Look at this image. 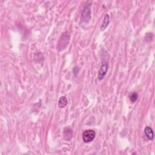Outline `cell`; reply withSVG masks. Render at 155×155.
<instances>
[{"instance_id":"obj_1","label":"cell","mask_w":155,"mask_h":155,"mask_svg":"<svg viewBox=\"0 0 155 155\" xmlns=\"http://www.w3.org/2000/svg\"><path fill=\"white\" fill-rule=\"evenodd\" d=\"M70 36L67 32H64L60 37L59 41L58 42L57 49L58 51H62L66 49L69 43Z\"/></svg>"},{"instance_id":"obj_2","label":"cell","mask_w":155,"mask_h":155,"mask_svg":"<svg viewBox=\"0 0 155 155\" xmlns=\"http://www.w3.org/2000/svg\"><path fill=\"white\" fill-rule=\"evenodd\" d=\"M96 136V133L93 130H87L84 131L82 134V139L84 143H88L93 141Z\"/></svg>"},{"instance_id":"obj_3","label":"cell","mask_w":155,"mask_h":155,"mask_svg":"<svg viewBox=\"0 0 155 155\" xmlns=\"http://www.w3.org/2000/svg\"><path fill=\"white\" fill-rule=\"evenodd\" d=\"M108 66L107 62L105 61H103L102 62L100 69L98 71L99 80H102L103 78H104V76L107 74V72L108 71Z\"/></svg>"},{"instance_id":"obj_4","label":"cell","mask_w":155,"mask_h":155,"mask_svg":"<svg viewBox=\"0 0 155 155\" xmlns=\"http://www.w3.org/2000/svg\"><path fill=\"white\" fill-rule=\"evenodd\" d=\"M90 18H91V10H90V5H89L84 8L81 15V20L84 23H87Z\"/></svg>"},{"instance_id":"obj_5","label":"cell","mask_w":155,"mask_h":155,"mask_svg":"<svg viewBox=\"0 0 155 155\" xmlns=\"http://www.w3.org/2000/svg\"><path fill=\"white\" fill-rule=\"evenodd\" d=\"M63 136L64 138L66 141H70L73 138V132L72 129H71L70 128L67 127L65 128L63 132Z\"/></svg>"},{"instance_id":"obj_6","label":"cell","mask_w":155,"mask_h":155,"mask_svg":"<svg viewBox=\"0 0 155 155\" xmlns=\"http://www.w3.org/2000/svg\"><path fill=\"white\" fill-rule=\"evenodd\" d=\"M144 133L149 140H153L154 139V133L151 127H146L144 129Z\"/></svg>"},{"instance_id":"obj_7","label":"cell","mask_w":155,"mask_h":155,"mask_svg":"<svg viewBox=\"0 0 155 155\" xmlns=\"http://www.w3.org/2000/svg\"><path fill=\"white\" fill-rule=\"evenodd\" d=\"M109 23H110V16L108 14H106L104 16V20H103V22L101 26V31L104 30L106 29V27L108 26Z\"/></svg>"},{"instance_id":"obj_8","label":"cell","mask_w":155,"mask_h":155,"mask_svg":"<svg viewBox=\"0 0 155 155\" xmlns=\"http://www.w3.org/2000/svg\"><path fill=\"white\" fill-rule=\"evenodd\" d=\"M67 104V99L66 96H61L58 101V107L60 108L65 107Z\"/></svg>"},{"instance_id":"obj_9","label":"cell","mask_w":155,"mask_h":155,"mask_svg":"<svg viewBox=\"0 0 155 155\" xmlns=\"http://www.w3.org/2000/svg\"><path fill=\"white\" fill-rule=\"evenodd\" d=\"M138 95L137 93L134 92L132 94V95L130 96V100L132 102L134 103L138 100Z\"/></svg>"},{"instance_id":"obj_10","label":"cell","mask_w":155,"mask_h":155,"mask_svg":"<svg viewBox=\"0 0 155 155\" xmlns=\"http://www.w3.org/2000/svg\"><path fill=\"white\" fill-rule=\"evenodd\" d=\"M153 40V35L152 33L147 34L145 36V41L147 42L152 41Z\"/></svg>"}]
</instances>
